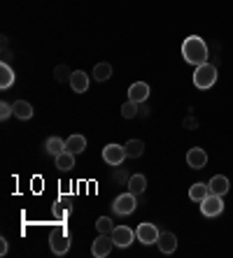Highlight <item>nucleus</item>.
Returning a JSON list of instances; mask_svg holds the SVG:
<instances>
[{"label":"nucleus","instance_id":"obj_27","mask_svg":"<svg viewBox=\"0 0 233 258\" xmlns=\"http://www.w3.org/2000/svg\"><path fill=\"white\" fill-rule=\"evenodd\" d=\"M12 114H14V105H10V102H3V105H0V119L5 121V119H10Z\"/></svg>","mask_w":233,"mask_h":258},{"label":"nucleus","instance_id":"obj_28","mask_svg":"<svg viewBox=\"0 0 233 258\" xmlns=\"http://www.w3.org/2000/svg\"><path fill=\"white\" fill-rule=\"evenodd\" d=\"M0 253H3V256H5V253H7V240H5V237L0 240Z\"/></svg>","mask_w":233,"mask_h":258},{"label":"nucleus","instance_id":"obj_24","mask_svg":"<svg viewBox=\"0 0 233 258\" xmlns=\"http://www.w3.org/2000/svg\"><path fill=\"white\" fill-rule=\"evenodd\" d=\"M96 230L103 233V235H112V230H114L112 219H110V216H101V219L96 221Z\"/></svg>","mask_w":233,"mask_h":258},{"label":"nucleus","instance_id":"obj_23","mask_svg":"<svg viewBox=\"0 0 233 258\" xmlns=\"http://www.w3.org/2000/svg\"><path fill=\"white\" fill-rule=\"evenodd\" d=\"M112 77V66L110 63H98L96 68H94V79L96 82H105V79Z\"/></svg>","mask_w":233,"mask_h":258},{"label":"nucleus","instance_id":"obj_2","mask_svg":"<svg viewBox=\"0 0 233 258\" xmlns=\"http://www.w3.org/2000/svg\"><path fill=\"white\" fill-rule=\"evenodd\" d=\"M217 82V68L212 63H203V66H196L194 70V84L196 89H210V86H215Z\"/></svg>","mask_w":233,"mask_h":258},{"label":"nucleus","instance_id":"obj_3","mask_svg":"<svg viewBox=\"0 0 233 258\" xmlns=\"http://www.w3.org/2000/svg\"><path fill=\"white\" fill-rule=\"evenodd\" d=\"M135 205H137V200H135V193H121L119 198L114 200V212L117 214H121V216H126V214H133L135 212Z\"/></svg>","mask_w":233,"mask_h":258},{"label":"nucleus","instance_id":"obj_5","mask_svg":"<svg viewBox=\"0 0 233 258\" xmlns=\"http://www.w3.org/2000/svg\"><path fill=\"white\" fill-rule=\"evenodd\" d=\"M201 212H203V216H219L221 212H224L221 196H217V193H210L208 198L201 203Z\"/></svg>","mask_w":233,"mask_h":258},{"label":"nucleus","instance_id":"obj_12","mask_svg":"<svg viewBox=\"0 0 233 258\" xmlns=\"http://www.w3.org/2000/svg\"><path fill=\"white\" fill-rule=\"evenodd\" d=\"M150 98V86L145 84V82H135V84H131V89H128V100L133 102H145Z\"/></svg>","mask_w":233,"mask_h":258},{"label":"nucleus","instance_id":"obj_20","mask_svg":"<svg viewBox=\"0 0 233 258\" xmlns=\"http://www.w3.org/2000/svg\"><path fill=\"white\" fill-rule=\"evenodd\" d=\"M145 188H147V179H145V174H131L128 177V191L131 193H145Z\"/></svg>","mask_w":233,"mask_h":258},{"label":"nucleus","instance_id":"obj_21","mask_svg":"<svg viewBox=\"0 0 233 258\" xmlns=\"http://www.w3.org/2000/svg\"><path fill=\"white\" fill-rule=\"evenodd\" d=\"M124 149H126V156L128 158H140L145 154V142H140V140H128Z\"/></svg>","mask_w":233,"mask_h":258},{"label":"nucleus","instance_id":"obj_1","mask_svg":"<svg viewBox=\"0 0 233 258\" xmlns=\"http://www.w3.org/2000/svg\"><path fill=\"white\" fill-rule=\"evenodd\" d=\"M182 56H184L187 63H192V66H203V63H208V44L203 42V37L198 35H189L182 42Z\"/></svg>","mask_w":233,"mask_h":258},{"label":"nucleus","instance_id":"obj_25","mask_svg":"<svg viewBox=\"0 0 233 258\" xmlns=\"http://www.w3.org/2000/svg\"><path fill=\"white\" fill-rule=\"evenodd\" d=\"M135 114H137V102L128 100L121 105V116H124V119H133Z\"/></svg>","mask_w":233,"mask_h":258},{"label":"nucleus","instance_id":"obj_4","mask_svg":"<svg viewBox=\"0 0 233 258\" xmlns=\"http://www.w3.org/2000/svg\"><path fill=\"white\" fill-rule=\"evenodd\" d=\"M112 246H114L112 235H103L101 233L96 240H94V244H91V253H94L96 258H105V256H110Z\"/></svg>","mask_w":233,"mask_h":258},{"label":"nucleus","instance_id":"obj_22","mask_svg":"<svg viewBox=\"0 0 233 258\" xmlns=\"http://www.w3.org/2000/svg\"><path fill=\"white\" fill-rule=\"evenodd\" d=\"M56 168H59V170L75 168V154H70V151H63V154H59V156H56Z\"/></svg>","mask_w":233,"mask_h":258},{"label":"nucleus","instance_id":"obj_6","mask_svg":"<svg viewBox=\"0 0 233 258\" xmlns=\"http://www.w3.org/2000/svg\"><path fill=\"white\" fill-rule=\"evenodd\" d=\"M159 228H156L154 223H140L137 226V230H135V237L143 244H156V240H159Z\"/></svg>","mask_w":233,"mask_h":258},{"label":"nucleus","instance_id":"obj_9","mask_svg":"<svg viewBox=\"0 0 233 258\" xmlns=\"http://www.w3.org/2000/svg\"><path fill=\"white\" fill-rule=\"evenodd\" d=\"M133 237H135V233H133L128 226H114V230H112L114 246H121V249H126V246L133 242Z\"/></svg>","mask_w":233,"mask_h":258},{"label":"nucleus","instance_id":"obj_17","mask_svg":"<svg viewBox=\"0 0 233 258\" xmlns=\"http://www.w3.org/2000/svg\"><path fill=\"white\" fill-rule=\"evenodd\" d=\"M208 196H210V186H208V184H201V181H198V184H194V186L189 188V198H192L194 203H198V205L203 203Z\"/></svg>","mask_w":233,"mask_h":258},{"label":"nucleus","instance_id":"obj_26","mask_svg":"<svg viewBox=\"0 0 233 258\" xmlns=\"http://www.w3.org/2000/svg\"><path fill=\"white\" fill-rule=\"evenodd\" d=\"M54 77H56V82H70L72 72L68 70L66 66H56V70H54Z\"/></svg>","mask_w":233,"mask_h":258},{"label":"nucleus","instance_id":"obj_19","mask_svg":"<svg viewBox=\"0 0 233 258\" xmlns=\"http://www.w3.org/2000/svg\"><path fill=\"white\" fill-rule=\"evenodd\" d=\"M44 149H47V154H52V156H59V154H63L66 151V140L61 138H49L47 142H44Z\"/></svg>","mask_w":233,"mask_h":258},{"label":"nucleus","instance_id":"obj_10","mask_svg":"<svg viewBox=\"0 0 233 258\" xmlns=\"http://www.w3.org/2000/svg\"><path fill=\"white\" fill-rule=\"evenodd\" d=\"M187 163H189V168H194V170H203L205 163H208V154H205V149H201V147L189 149V154H187Z\"/></svg>","mask_w":233,"mask_h":258},{"label":"nucleus","instance_id":"obj_13","mask_svg":"<svg viewBox=\"0 0 233 258\" xmlns=\"http://www.w3.org/2000/svg\"><path fill=\"white\" fill-rule=\"evenodd\" d=\"M156 244H159L161 253H173L175 249H177V237H175L173 233H161L159 240H156Z\"/></svg>","mask_w":233,"mask_h":258},{"label":"nucleus","instance_id":"obj_7","mask_svg":"<svg viewBox=\"0 0 233 258\" xmlns=\"http://www.w3.org/2000/svg\"><path fill=\"white\" fill-rule=\"evenodd\" d=\"M49 246H52V251H54L56 256H63V253L70 249V237H68L66 230L52 233V237H49Z\"/></svg>","mask_w":233,"mask_h":258},{"label":"nucleus","instance_id":"obj_14","mask_svg":"<svg viewBox=\"0 0 233 258\" xmlns=\"http://www.w3.org/2000/svg\"><path fill=\"white\" fill-rule=\"evenodd\" d=\"M210 193H217V196H224V193H228V179L224 177V174H215L212 179H210Z\"/></svg>","mask_w":233,"mask_h":258},{"label":"nucleus","instance_id":"obj_11","mask_svg":"<svg viewBox=\"0 0 233 258\" xmlns=\"http://www.w3.org/2000/svg\"><path fill=\"white\" fill-rule=\"evenodd\" d=\"M70 89L75 93H86L89 91V75L84 70H75L70 77Z\"/></svg>","mask_w":233,"mask_h":258},{"label":"nucleus","instance_id":"obj_8","mask_svg":"<svg viewBox=\"0 0 233 258\" xmlns=\"http://www.w3.org/2000/svg\"><path fill=\"white\" fill-rule=\"evenodd\" d=\"M103 158L108 165H121L126 158V149L119 147V144H108L105 149H103Z\"/></svg>","mask_w":233,"mask_h":258},{"label":"nucleus","instance_id":"obj_15","mask_svg":"<svg viewBox=\"0 0 233 258\" xmlns=\"http://www.w3.org/2000/svg\"><path fill=\"white\" fill-rule=\"evenodd\" d=\"M84 149H86V138L84 135H70L66 140V151H70V154H82Z\"/></svg>","mask_w":233,"mask_h":258},{"label":"nucleus","instance_id":"obj_16","mask_svg":"<svg viewBox=\"0 0 233 258\" xmlns=\"http://www.w3.org/2000/svg\"><path fill=\"white\" fill-rule=\"evenodd\" d=\"M14 116H17V119H21V121L33 119V105H30V102H26V100H17V102H14Z\"/></svg>","mask_w":233,"mask_h":258},{"label":"nucleus","instance_id":"obj_18","mask_svg":"<svg viewBox=\"0 0 233 258\" xmlns=\"http://www.w3.org/2000/svg\"><path fill=\"white\" fill-rule=\"evenodd\" d=\"M14 77H17V75H14L12 68L7 66V63H0V89L3 91L10 89V86L14 84Z\"/></svg>","mask_w":233,"mask_h":258}]
</instances>
